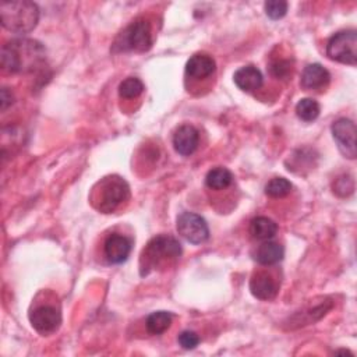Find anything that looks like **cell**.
<instances>
[{
  "label": "cell",
  "instance_id": "d4e9b609",
  "mask_svg": "<svg viewBox=\"0 0 357 357\" xmlns=\"http://www.w3.org/2000/svg\"><path fill=\"white\" fill-rule=\"evenodd\" d=\"M354 190V183H353V178L351 177H346L342 176L339 177L335 183H333V192L337 194L339 197H346V195H350Z\"/></svg>",
  "mask_w": 357,
  "mask_h": 357
},
{
  "label": "cell",
  "instance_id": "e0dca14e",
  "mask_svg": "<svg viewBox=\"0 0 357 357\" xmlns=\"http://www.w3.org/2000/svg\"><path fill=\"white\" fill-rule=\"evenodd\" d=\"M276 231L278 225L266 216H257L250 223V234L257 240H269L276 234Z\"/></svg>",
  "mask_w": 357,
  "mask_h": 357
},
{
  "label": "cell",
  "instance_id": "ba28073f",
  "mask_svg": "<svg viewBox=\"0 0 357 357\" xmlns=\"http://www.w3.org/2000/svg\"><path fill=\"white\" fill-rule=\"evenodd\" d=\"M29 322L40 335H50L61 324L60 310L50 304H40L29 312Z\"/></svg>",
  "mask_w": 357,
  "mask_h": 357
},
{
  "label": "cell",
  "instance_id": "8992f818",
  "mask_svg": "<svg viewBox=\"0 0 357 357\" xmlns=\"http://www.w3.org/2000/svg\"><path fill=\"white\" fill-rule=\"evenodd\" d=\"M326 56L342 64L357 63V32L354 29L340 31L331 36L326 43Z\"/></svg>",
  "mask_w": 357,
  "mask_h": 357
},
{
  "label": "cell",
  "instance_id": "9c48e42d",
  "mask_svg": "<svg viewBox=\"0 0 357 357\" xmlns=\"http://www.w3.org/2000/svg\"><path fill=\"white\" fill-rule=\"evenodd\" d=\"M333 139L337 144L339 151L349 159H354L357 155L356 151V124L353 120L342 117L333 121L332 127Z\"/></svg>",
  "mask_w": 357,
  "mask_h": 357
},
{
  "label": "cell",
  "instance_id": "5bb4252c",
  "mask_svg": "<svg viewBox=\"0 0 357 357\" xmlns=\"http://www.w3.org/2000/svg\"><path fill=\"white\" fill-rule=\"evenodd\" d=\"M329 81H331L329 71L321 64L312 63L303 70L300 85L307 91H318V89H324L329 84Z\"/></svg>",
  "mask_w": 357,
  "mask_h": 357
},
{
  "label": "cell",
  "instance_id": "3957f363",
  "mask_svg": "<svg viewBox=\"0 0 357 357\" xmlns=\"http://www.w3.org/2000/svg\"><path fill=\"white\" fill-rule=\"evenodd\" d=\"M181 255V245L178 240L169 234H159L148 241L141 255V271L144 268L156 269L169 265Z\"/></svg>",
  "mask_w": 357,
  "mask_h": 357
},
{
  "label": "cell",
  "instance_id": "277c9868",
  "mask_svg": "<svg viewBox=\"0 0 357 357\" xmlns=\"http://www.w3.org/2000/svg\"><path fill=\"white\" fill-rule=\"evenodd\" d=\"M152 43V25L146 18L139 17L119 33L113 43V52H146Z\"/></svg>",
  "mask_w": 357,
  "mask_h": 357
},
{
  "label": "cell",
  "instance_id": "ffe728a7",
  "mask_svg": "<svg viewBox=\"0 0 357 357\" xmlns=\"http://www.w3.org/2000/svg\"><path fill=\"white\" fill-rule=\"evenodd\" d=\"M319 105L312 98H304L300 99L296 105V114L303 121H312L319 116Z\"/></svg>",
  "mask_w": 357,
  "mask_h": 357
},
{
  "label": "cell",
  "instance_id": "4fadbf2b",
  "mask_svg": "<svg viewBox=\"0 0 357 357\" xmlns=\"http://www.w3.org/2000/svg\"><path fill=\"white\" fill-rule=\"evenodd\" d=\"M199 144V132L191 124L180 126L173 134V146L183 156L192 155Z\"/></svg>",
  "mask_w": 357,
  "mask_h": 357
},
{
  "label": "cell",
  "instance_id": "7402d4cb",
  "mask_svg": "<svg viewBox=\"0 0 357 357\" xmlns=\"http://www.w3.org/2000/svg\"><path fill=\"white\" fill-rule=\"evenodd\" d=\"M291 183L284 177H273L265 185V194L271 198H282L290 194Z\"/></svg>",
  "mask_w": 357,
  "mask_h": 357
},
{
  "label": "cell",
  "instance_id": "484cf974",
  "mask_svg": "<svg viewBox=\"0 0 357 357\" xmlns=\"http://www.w3.org/2000/svg\"><path fill=\"white\" fill-rule=\"evenodd\" d=\"M177 342L178 344L185 349V350H191L195 349L199 343V336L194 332V331H183L180 332V335L177 336Z\"/></svg>",
  "mask_w": 357,
  "mask_h": 357
},
{
  "label": "cell",
  "instance_id": "2e32d148",
  "mask_svg": "<svg viewBox=\"0 0 357 357\" xmlns=\"http://www.w3.org/2000/svg\"><path fill=\"white\" fill-rule=\"evenodd\" d=\"M284 255V250L279 243L265 240L262 244H259L254 252V259L261 265H275L279 261H282Z\"/></svg>",
  "mask_w": 357,
  "mask_h": 357
},
{
  "label": "cell",
  "instance_id": "ac0fdd59",
  "mask_svg": "<svg viewBox=\"0 0 357 357\" xmlns=\"http://www.w3.org/2000/svg\"><path fill=\"white\" fill-rule=\"evenodd\" d=\"M231 183H233L231 172L226 167H222V166L211 169L206 173V177H205L206 187L211 188V190H216V191L227 188Z\"/></svg>",
  "mask_w": 357,
  "mask_h": 357
},
{
  "label": "cell",
  "instance_id": "52a82bcc",
  "mask_svg": "<svg viewBox=\"0 0 357 357\" xmlns=\"http://www.w3.org/2000/svg\"><path fill=\"white\" fill-rule=\"evenodd\" d=\"M176 227L178 234L191 244H201L209 237L206 220L194 212H183L177 216Z\"/></svg>",
  "mask_w": 357,
  "mask_h": 357
},
{
  "label": "cell",
  "instance_id": "5b68a950",
  "mask_svg": "<svg viewBox=\"0 0 357 357\" xmlns=\"http://www.w3.org/2000/svg\"><path fill=\"white\" fill-rule=\"evenodd\" d=\"M99 190L93 191V205L103 213H110L130 198L127 181L119 176L105 177L98 183Z\"/></svg>",
  "mask_w": 357,
  "mask_h": 357
},
{
  "label": "cell",
  "instance_id": "30bf717a",
  "mask_svg": "<svg viewBox=\"0 0 357 357\" xmlns=\"http://www.w3.org/2000/svg\"><path fill=\"white\" fill-rule=\"evenodd\" d=\"M250 291L258 300H272L276 297L279 291V283L272 276V273L266 271L254 272L250 279Z\"/></svg>",
  "mask_w": 357,
  "mask_h": 357
},
{
  "label": "cell",
  "instance_id": "4316f807",
  "mask_svg": "<svg viewBox=\"0 0 357 357\" xmlns=\"http://www.w3.org/2000/svg\"><path fill=\"white\" fill-rule=\"evenodd\" d=\"M1 110H6L13 103V93L7 88H1Z\"/></svg>",
  "mask_w": 357,
  "mask_h": 357
},
{
  "label": "cell",
  "instance_id": "cb8c5ba5",
  "mask_svg": "<svg viewBox=\"0 0 357 357\" xmlns=\"http://www.w3.org/2000/svg\"><path fill=\"white\" fill-rule=\"evenodd\" d=\"M268 68H269V71H271V74L273 77L280 78V79L287 78L290 75V73H291V64L286 59H275V60H272L269 63Z\"/></svg>",
  "mask_w": 357,
  "mask_h": 357
},
{
  "label": "cell",
  "instance_id": "6da1fadb",
  "mask_svg": "<svg viewBox=\"0 0 357 357\" xmlns=\"http://www.w3.org/2000/svg\"><path fill=\"white\" fill-rule=\"evenodd\" d=\"M45 61V47L33 39H11L1 47V67L7 73H28Z\"/></svg>",
  "mask_w": 357,
  "mask_h": 357
},
{
  "label": "cell",
  "instance_id": "9a60e30c",
  "mask_svg": "<svg viewBox=\"0 0 357 357\" xmlns=\"http://www.w3.org/2000/svg\"><path fill=\"white\" fill-rule=\"evenodd\" d=\"M234 84L245 92H254L261 88L264 82L262 73L255 66H243L233 75Z\"/></svg>",
  "mask_w": 357,
  "mask_h": 357
},
{
  "label": "cell",
  "instance_id": "d6986e66",
  "mask_svg": "<svg viewBox=\"0 0 357 357\" xmlns=\"http://www.w3.org/2000/svg\"><path fill=\"white\" fill-rule=\"evenodd\" d=\"M172 321H173V317L170 312L155 311V312L149 314L145 321L146 331L152 335H162L163 332H166L170 328Z\"/></svg>",
  "mask_w": 357,
  "mask_h": 357
},
{
  "label": "cell",
  "instance_id": "44dd1931",
  "mask_svg": "<svg viewBox=\"0 0 357 357\" xmlns=\"http://www.w3.org/2000/svg\"><path fill=\"white\" fill-rule=\"evenodd\" d=\"M144 92V84L139 78L128 77L119 85V96L121 99H134Z\"/></svg>",
  "mask_w": 357,
  "mask_h": 357
},
{
  "label": "cell",
  "instance_id": "603a6c76",
  "mask_svg": "<svg viewBox=\"0 0 357 357\" xmlns=\"http://www.w3.org/2000/svg\"><path fill=\"white\" fill-rule=\"evenodd\" d=\"M265 14L272 20H280L287 13V3L282 0H271L264 4Z\"/></svg>",
  "mask_w": 357,
  "mask_h": 357
},
{
  "label": "cell",
  "instance_id": "7c38bea8",
  "mask_svg": "<svg viewBox=\"0 0 357 357\" xmlns=\"http://www.w3.org/2000/svg\"><path fill=\"white\" fill-rule=\"evenodd\" d=\"M216 70V63L206 53H195L185 63V75L190 79L201 81L209 78Z\"/></svg>",
  "mask_w": 357,
  "mask_h": 357
},
{
  "label": "cell",
  "instance_id": "8fae6325",
  "mask_svg": "<svg viewBox=\"0 0 357 357\" xmlns=\"http://www.w3.org/2000/svg\"><path fill=\"white\" fill-rule=\"evenodd\" d=\"M132 243L131 240L120 233H112L107 236L103 244L105 257L110 264L124 262L131 252Z\"/></svg>",
  "mask_w": 357,
  "mask_h": 357
},
{
  "label": "cell",
  "instance_id": "7a4b0ae2",
  "mask_svg": "<svg viewBox=\"0 0 357 357\" xmlns=\"http://www.w3.org/2000/svg\"><path fill=\"white\" fill-rule=\"evenodd\" d=\"M1 25L14 33L31 32L39 21V8L33 1L15 0L0 4Z\"/></svg>",
  "mask_w": 357,
  "mask_h": 357
}]
</instances>
